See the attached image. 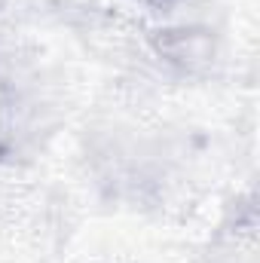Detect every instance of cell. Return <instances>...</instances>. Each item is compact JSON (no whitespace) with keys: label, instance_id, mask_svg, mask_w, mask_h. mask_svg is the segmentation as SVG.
Instances as JSON below:
<instances>
[{"label":"cell","instance_id":"obj_1","mask_svg":"<svg viewBox=\"0 0 260 263\" xmlns=\"http://www.w3.org/2000/svg\"><path fill=\"white\" fill-rule=\"evenodd\" d=\"M162 52L169 62H178L184 67H193L199 62H205L211 55V43L205 34L199 31H169L165 43H162Z\"/></svg>","mask_w":260,"mask_h":263}]
</instances>
